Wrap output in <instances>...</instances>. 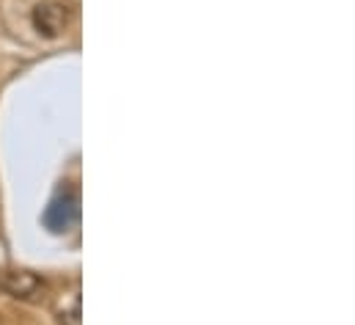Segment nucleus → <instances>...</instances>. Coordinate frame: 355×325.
<instances>
[{
	"mask_svg": "<svg viewBox=\"0 0 355 325\" xmlns=\"http://www.w3.org/2000/svg\"><path fill=\"white\" fill-rule=\"evenodd\" d=\"M47 290V281L31 270H19V267H6L0 270V292H6L8 298L17 301H36L42 298Z\"/></svg>",
	"mask_w": 355,
	"mask_h": 325,
	"instance_id": "f03ea898",
	"label": "nucleus"
},
{
	"mask_svg": "<svg viewBox=\"0 0 355 325\" xmlns=\"http://www.w3.org/2000/svg\"><path fill=\"white\" fill-rule=\"evenodd\" d=\"M67 22H69V11H67L64 3H55V0L36 3L33 11H31V25L44 39H58L64 33Z\"/></svg>",
	"mask_w": 355,
	"mask_h": 325,
	"instance_id": "7ed1b4c3",
	"label": "nucleus"
},
{
	"mask_svg": "<svg viewBox=\"0 0 355 325\" xmlns=\"http://www.w3.org/2000/svg\"><path fill=\"white\" fill-rule=\"evenodd\" d=\"M78 221H80V193L75 185L64 182L58 188V193L50 199V204L42 215V224L53 235H67L69 229L78 226Z\"/></svg>",
	"mask_w": 355,
	"mask_h": 325,
	"instance_id": "f257e3e1",
	"label": "nucleus"
}]
</instances>
